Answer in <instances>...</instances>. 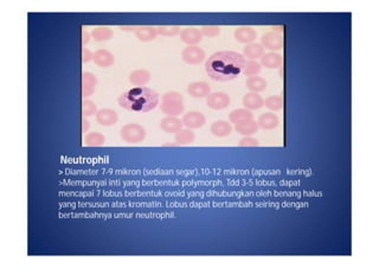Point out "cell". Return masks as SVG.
Returning <instances> with one entry per match:
<instances>
[{
  "label": "cell",
  "mask_w": 379,
  "mask_h": 268,
  "mask_svg": "<svg viewBox=\"0 0 379 268\" xmlns=\"http://www.w3.org/2000/svg\"><path fill=\"white\" fill-rule=\"evenodd\" d=\"M92 61H94V63L96 64V66L101 67V68H109V67H111L115 63L114 55L106 49L97 50L94 54Z\"/></svg>",
  "instance_id": "cell-13"
},
{
  "label": "cell",
  "mask_w": 379,
  "mask_h": 268,
  "mask_svg": "<svg viewBox=\"0 0 379 268\" xmlns=\"http://www.w3.org/2000/svg\"><path fill=\"white\" fill-rule=\"evenodd\" d=\"M180 40L187 45H197L203 41V35H201V30L196 29V27H186L180 32Z\"/></svg>",
  "instance_id": "cell-11"
},
{
  "label": "cell",
  "mask_w": 379,
  "mask_h": 268,
  "mask_svg": "<svg viewBox=\"0 0 379 268\" xmlns=\"http://www.w3.org/2000/svg\"><path fill=\"white\" fill-rule=\"evenodd\" d=\"M89 128H90V122H89L86 118H83L82 119V133L84 134L86 132H88Z\"/></svg>",
  "instance_id": "cell-38"
},
{
  "label": "cell",
  "mask_w": 379,
  "mask_h": 268,
  "mask_svg": "<svg viewBox=\"0 0 379 268\" xmlns=\"http://www.w3.org/2000/svg\"><path fill=\"white\" fill-rule=\"evenodd\" d=\"M229 120L231 124L238 125L244 121H248V120H254V114L246 108H240V110L232 111L229 114Z\"/></svg>",
  "instance_id": "cell-20"
},
{
  "label": "cell",
  "mask_w": 379,
  "mask_h": 268,
  "mask_svg": "<svg viewBox=\"0 0 379 268\" xmlns=\"http://www.w3.org/2000/svg\"><path fill=\"white\" fill-rule=\"evenodd\" d=\"M158 36L156 27L154 26H139L135 30V37L140 42L154 41Z\"/></svg>",
  "instance_id": "cell-22"
},
{
  "label": "cell",
  "mask_w": 379,
  "mask_h": 268,
  "mask_svg": "<svg viewBox=\"0 0 379 268\" xmlns=\"http://www.w3.org/2000/svg\"><path fill=\"white\" fill-rule=\"evenodd\" d=\"M231 102V99L226 93L223 91H216V93H211L207 96L206 103L209 106V108H211L213 111H222L225 110L227 106Z\"/></svg>",
  "instance_id": "cell-6"
},
{
  "label": "cell",
  "mask_w": 379,
  "mask_h": 268,
  "mask_svg": "<svg viewBox=\"0 0 379 268\" xmlns=\"http://www.w3.org/2000/svg\"><path fill=\"white\" fill-rule=\"evenodd\" d=\"M92 57H94V54L90 51L89 49H86V47H83L82 49V61L84 63H88L90 62V61H92Z\"/></svg>",
  "instance_id": "cell-35"
},
{
  "label": "cell",
  "mask_w": 379,
  "mask_h": 268,
  "mask_svg": "<svg viewBox=\"0 0 379 268\" xmlns=\"http://www.w3.org/2000/svg\"><path fill=\"white\" fill-rule=\"evenodd\" d=\"M128 80L129 82L133 83L136 87H145V86L150 82L151 74L150 71L146 70V69H137V70H134L133 72L129 74Z\"/></svg>",
  "instance_id": "cell-18"
},
{
  "label": "cell",
  "mask_w": 379,
  "mask_h": 268,
  "mask_svg": "<svg viewBox=\"0 0 379 268\" xmlns=\"http://www.w3.org/2000/svg\"><path fill=\"white\" fill-rule=\"evenodd\" d=\"M106 142V138L103 134H101L99 132H91L89 134H87L86 136V145L87 146L90 147H99L102 146L103 144Z\"/></svg>",
  "instance_id": "cell-28"
},
{
  "label": "cell",
  "mask_w": 379,
  "mask_h": 268,
  "mask_svg": "<svg viewBox=\"0 0 379 268\" xmlns=\"http://www.w3.org/2000/svg\"><path fill=\"white\" fill-rule=\"evenodd\" d=\"M181 121L184 126H186V128H189V130H197V128L203 127L206 124V118L201 112L192 111L185 114Z\"/></svg>",
  "instance_id": "cell-8"
},
{
  "label": "cell",
  "mask_w": 379,
  "mask_h": 268,
  "mask_svg": "<svg viewBox=\"0 0 379 268\" xmlns=\"http://www.w3.org/2000/svg\"><path fill=\"white\" fill-rule=\"evenodd\" d=\"M234 37L235 40L240 42V43L250 44V43H254V41L257 38V32L255 31L252 27L242 26L235 30Z\"/></svg>",
  "instance_id": "cell-12"
},
{
  "label": "cell",
  "mask_w": 379,
  "mask_h": 268,
  "mask_svg": "<svg viewBox=\"0 0 379 268\" xmlns=\"http://www.w3.org/2000/svg\"><path fill=\"white\" fill-rule=\"evenodd\" d=\"M90 37H91L90 33H88V32L86 31V30H83V31H82V45L83 46H86L87 44H88L89 42H90Z\"/></svg>",
  "instance_id": "cell-36"
},
{
  "label": "cell",
  "mask_w": 379,
  "mask_h": 268,
  "mask_svg": "<svg viewBox=\"0 0 379 268\" xmlns=\"http://www.w3.org/2000/svg\"><path fill=\"white\" fill-rule=\"evenodd\" d=\"M238 145H240L241 147H256L260 145V141H258L257 139L252 138V136H244V138L241 139L240 142H238Z\"/></svg>",
  "instance_id": "cell-34"
},
{
  "label": "cell",
  "mask_w": 379,
  "mask_h": 268,
  "mask_svg": "<svg viewBox=\"0 0 379 268\" xmlns=\"http://www.w3.org/2000/svg\"><path fill=\"white\" fill-rule=\"evenodd\" d=\"M261 45L266 49L271 50V52H276L282 49L283 40L282 36L276 32H267L261 37Z\"/></svg>",
  "instance_id": "cell-7"
},
{
  "label": "cell",
  "mask_w": 379,
  "mask_h": 268,
  "mask_svg": "<svg viewBox=\"0 0 379 268\" xmlns=\"http://www.w3.org/2000/svg\"><path fill=\"white\" fill-rule=\"evenodd\" d=\"M261 70H262V66H261V63H258L257 61H248V62H245V66H244V69H243V74L245 75V76H257L258 74H260Z\"/></svg>",
  "instance_id": "cell-29"
},
{
  "label": "cell",
  "mask_w": 379,
  "mask_h": 268,
  "mask_svg": "<svg viewBox=\"0 0 379 268\" xmlns=\"http://www.w3.org/2000/svg\"><path fill=\"white\" fill-rule=\"evenodd\" d=\"M120 30H122V31H126V32H131V31L135 32L136 26H134V25H121V26H120Z\"/></svg>",
  "instance_id": "cell-37"
},
{
  "label": "cell",
  "mask_w": 379,
  "mask_h": 268,
  "mask_svg": "<svg viewBox=\"0 0 379 268\" xmlns=\"http://www.w3.org/2000/svg\"><path fill=\"white\" fill-rule=\"evenodd\" d=\"M195 133L192 132V130H180L178 133H176L175 140H176V145H187L191 144V142L195 141Z\"/></svg>",
  "instance_id": "cell-27"
},
{
  "label": "cell",
  "mask_w": 379,
  "mask_h": 268,
  "mask_svg": "<svg viewBox=\"0 0 379 268\" xmlns=\"http://www.w3.org/2000/svg\"><path fill=\"white\" fill-rule=\"evenodd\" d=\"M201 35L205 36L207 38H215L217 36L221 35V27L220 26H215V25H206V26H203L201 30Z\"/></svg>",
  "instance_id": "cell-33"
},
{
  "label": "cell",
  "mask_w": 379,
  "mask_h": 268,
  "mask_svg": "<svg viewBox=\"0 0 379 268\" xmlns=\"http://www.w3.org/2000/svg\"><path fill=\"white\" fill-rule=\"evenodd\" d=\"M243 106L249 111H257L265 106V100L257 93H249L243 96Z\"/></svg>",
  "instance_id": "cell-17"
},
{
  "label": "cell",
  "mask_w": 379,
  "mask_h": 268,
  "mask_svg": "<svg viewBox=\"0 0 379 268\" xmlns=\"http://www.w3.org/2000/svg\"><path fill=\"white\" fill-rule=\"evenodd\" d=\"M245 86L251 93H261V91L266 90L267 87H268V83H267V81L262 79V77L251 76L246 80Z\"/></svg>",
  "instance_id": "cell-24"
},
{
  "label": "cell",
  "mask_w": 379,
  "mask_h": 268,
  "mask_svg": "<svg viewBox=\"0 0 379 268\" xmlns=\"http://www.w3.org/2000/svg\"><path fill=\"white\" fill-rule=\"evenodd\" d=\"M187 93L191 96L201 99V97H207L211 94V87L206 82H203V81H196V82L190 83L187 86Z\"/></svg>",
  "instance_id": "cell-9"
},
{
  "label": "cell",
  "mask_w": 379,
  "mask_h": 268,
  "mask_svg": "<svg viewBox=\"0 0 379 268\" xmlns=\"http://www.w3.org/2000/svg\"><path fill=\"white\" fill-rule=\"evenodd\" d=\"M97 106L90 100L84 99L82 101V115L83 118H88V116H92L97 113Z\"/></svg>",
  "instance_id": "cell-32"
},
{
  "label": "cell",
  "mask_w": 379,
  "mask_h": 268,
  "mask_svg": "<svg viewBox=\"0 0 379 268\" xmlns=\"http://www.w3.org/2000/svg\"><path fill=\"white\" fill-rule=\"evenodd\" d=\"M282 64V56L277 52H268L261 57V66L268 69H277Z\"/></svg>",
  "instance_id": "cell-21"
},
{
  "label": "cell",
  "mask_w": 379,
  "mask_h": 268,
  "mask_svg": "<svg viewBox=\"0 0 379 268\" xmlns=\"http://www.w3.org/2000/svg\"><path fill=\"white\" fill-rule=\"evenodd\" d=\"M182 121L177 116H166L160 121V128L166 133H178L182 130Z\"/></svg>",
  "instance_id": "cell-15"
},
{
  "label": "cell",
  "mask_w": 379,
  "mask_h": 268,
  "mask_svg": "<svg viewBox=\"0 0 379 268\" xmlns=\"http://www.w3.org/2000/svg\"><path fill=\"white\" fill-rule=\"evenodd\" d=\"M120 136L128 144H139L145 140L146 130L137 124H128L120 130Z\"/></svg>",
  "instance_id": "cell-4"
},
{
  "label": "cell",
  "mask_w": 379,
  "mask_h": 268,
  "mask_svg": "<svg viewBox=\"0 0 379 268\" xmlns=\"http://www.w3.org/2000/svg\"><path fill=\"white\" fill-rule=\"evenodd\" d=\"M257 125L262 130L271 131L279 127L280 119L274 113H265L260 115V118L257 120Z\"/></svg>",
  "instance_id": "cell-16"
},
{
  "label": "cell",
  "mask_w": 379,
  "mask_h": 268,
  "mask_svg": "<svg viewBox=\"0 0 379 268\" xmlns=\"http://www.w3.org/2000/svg\"><path fill=\"white\" fill-rule=\"evenodd\" d=\"M210 131H211V133L215 136H217V138H225V136L231 134L232 127L229 122L223 121V120H218V121H215L211 125Z\"/></svg>",
  "instance_id": "cell-19"
},
{
  "label": "cell",
  "mask_w": 379,
  "mask_h": 268,
  "mask_svg": "<svg viewBox=\"0 0 379 268\" xmlns=\"http://www.w3.org/2000/svg\"><path fill=\"white\" fill-rule=\"evenodd\" d=\"M235 130L238 134H242L244 136H251L252 134L257 132L258 125L255 120H248V121H244L242 124L236 125Z\"/></svg>",
  "instance_id": "cell-25"
},
{
  "label": "cell",
  "mask_w": 379,
  "mask_h": 268,
  "mask_svg": "<svg viewBox=\"0 0 379 268\" xmlns=\"http://www.w3.org/2000/svg\"><path fill=\"white\" fill-rule=\"evenodd\" d=\"M181 58L185 63L191 64V66H197L206 58V54L201 47L197 45H190L185 47L181 51Z\"/></svg>",
  "instance_id": "cell-5"
},
{
  "label": "cell",
  "mask_w": 379,
  "mask_h": 268,
  "mask_svg": "<svg viewBox=\"0 0 379 268\" xmlns=\"http://www.w3.org/2000/svg\"><path fill=\"white\" fill-rule=\"evenodd\" d=\"M184 97L178 91H168L161 97L160 111L167 116L180 115L184 112Z\"/></svg>",
  "instance_id": "cell-3"
},
{
  "label": "cell",
  "mask_w": 379,
  "mask_h": 268,
  "mask_svg": "<svg viewBox=\"0 0 379 268\" xmlns=\"http://www.w3.org/2000/svg\"><path fill=\"white\" fill-rule=\"evenodd\" d=\"M243 54L249 60L255 61L256 58H261L265 55V47L258 43L246 44L243 49Z\"/></svg>",
  "instance_id": "cell-23"
},
{
  "label": "cell",
  "mask_w": 379,
  "mask_h": 268,
  "mask_svg": "<svg viewBox=\"0 0 379 268\" xmlns=\"http://www.w3.org/2000/svg\"><path fill=\"white\" fill-rule=\"evenodd\" d=\"M90 36L95 42H107V41H111V38H113L114 32L111 31L109 27L100 26L92 30Z\"/></svg>",
  "instance_id": "cell-26"
},
{
  "label": "cell",
  "mask_w": 379,
  "mask_h": 268,
  "mask_svg": "<svg viewBox=\"0 0 379 268\" xmlns=\"http://www.w3.org/2000/svg\"><path fill=\"white\" fill-rule=\"evenodd\" d=\"M265 106L268 110L273 112H279L282 110L283 107V100L279 95H273V96H269L268 99L266 100Z\"/></svg>",
  "instance_id": "cell-31"
},
{
  "label": "cell",
  "mask_w": 379,
  "mask_h": 268,
  "mask_svg": "<svg viewBox=\"0 0 379 268\" xmlns=\"http://www.w3.org/2000/svg\"><path fill=\"white\" fill-rule=\"evenodd\" d=\"M97 85V79L91 72H83L82 74V96L84 99L91 96L95 91Z\"/></svg>",
  "instance_id": "cell-14"
},
{
  "label": "cell",
  "mask_w": 379,
  "mask_h": 268,
  "mask_svg": "<svg viewBox=\"0 0 379 268\" xmlns=\"http://www.w3.org/2000/svg\"><path fill=\"white\" fill-rule=\"evenodd\" d=\"M283 30V26H273V32H276V33H281Z\"/></svg>",
  "instance_id": "cell-39"
},
{
  "label": "cell",
  "mask_w": 379,
  "mask_h": 268,
  "mask_svg": "<svg viewBox=\"0 0 379 268\" xmlns=\"http://www.w3.org/2000/svg\"><path fill=\"white\" fill-rule=\"evenodd\" d=\"M245 58L235 51H218L210 56L205 63V70L212 80L230 82L242 74Z\"/></svg>",
  "instance_id": "cell-1"
},
{
  "label": "cell",
  "mask_w": 379,
  "mask_h": 268,
  "mask_svg": "<svg viewBox=\"0 0 379 268\" xmlns=\"http://www.w3.org/2000/svg\"><path fill=\"white\" fill-rule=\"evenodd\" d=\"M160 96L156 90L146 87H135L125 91L117 102L126 111L133 113H148L159 105Z\"/></svg>",
  "instance_id": "cell-2"
},
{
  "label": "cell",
  "mask_w": 379,
  "mask_h": 268,
  "mask_svg": "<svg viewBox=\"0 0 379 268\" xmlns=\"http://www.w3.org/2000/svg\"><path fill=\"white\" fill-rule=\"evenodd\" d=\"M156 32L158 35L162 36V37H175V36L180 33V27L177 26V25H161V26L156 27Z\"/></svg>",
  "instance_id": "cell-30"
},
{
  "label": "cell",
  "mask_w": 379,
  "mask_h": 268,
  "mask_svg": "<svg viewBox=\"0 0 379 268\" xmlns=\"http://www.w3.org/2000/svg\"><path fill=\"white\" fill-rule=\"evenodd\" d=\"M119 120V115L114 110L103 108L96 113V121L101 126H113Z\"/></svg>",
  "instance_id": "cell-10"
}]
</instances>
